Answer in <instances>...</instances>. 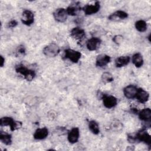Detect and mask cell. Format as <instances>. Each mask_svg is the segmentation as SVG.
I'll return each instance as SVG.
<instances>
[{"mask_svg":"<svg viewBox=\"0 0 151 151\" xmlns=\"http://www.w3.org/2000/svg\"><path fill=\"white\" fill-rule=\"evenodd\" d=\"M132 63L137 68L141 67L143 64V58L142 54L139 52L135 53L132 56Z\"/></svg>","mask_w":151,"mask_h":151,"instance_id":"44dd1931","label":"cell"},{"mask_svg":"<svg viewBox=\"0 0 151 151\" xmlns=\"http://www.w3.org/2000/svg\"><path fill=\"white\" fill-rule=\"evenodd\" d=\"M127 17L128 14L127 12L122 10H119L110 15L108 19L111 21H118L120 19H124Z\"/></svg>","mask_w":151,"mask_h":151,"instance_id":"2e32d148","label":"cell"},{"mask_svg":"<svg viewBox=\"0 0 151 151\" xmlns=\"http://www.w3.org/2000/svg\"><path fill=\"white\" fill-rule=\"evenodd\" d=\"M1 58V62H0V65H1V67H2L5 64V58L3 57L2 55H1L0 57Z\"/></svg>","mask_w":151,"mask_h":151,"instance_id":"f546056e","label":"cell"},{"mask_svg":"<svg viewBox=\"0 0 151 151\" xmlns=\"http://www.w3.org/2000/svg\"><path fill=\"white\" fill-rule=\"evenodd\" d=\"M130 60V58L129 56H120L115 60V65L117 67H122L127 65Z\"/></svg>","mask_w":151,"mask_h":151,"instance_id":"ffe728a7","label":"cell"},{"mask_svg":"<svg viewBox=\"0 0 151 151\" xmlns=\"http://www.w3.org/2000/svg\"><path fill=\"white\" fill-rule=\"evenodd\" d=\"M81 56V54L80 52L74 50L72 49H66L64 50V58L65 59H68L71 62L77 63L80 59Z\"/></svg>","mask_w":151,"mask_h":151,"instance_id":"277c9868","label":"cell"},{"mask_svg":"<svg viewBox=\"0 0 151 151\" xmlns=\"http://www.w3.org/2000/svg\"><path fill=\"white\" fill-rule=\"evenodd\" d=\"M127 140L129 141V142H130L131 143H134L137 142L135 136H132V135H130V134H129L127 136Z\"/></svg>","mask_w":151,"mask_h":151,"instance_id":"f1b7e54d","label":"cell"},{"mask_svg":"<svg viewBox=\"0 0 151 151\" xmlns=\"http://www.w3.org/2000/svg\"><path fill=\"white\" fill-rule=\"evenodd\" d=\"M81 9L80 3L78 2H76L70 4L66 9V11L68 15L76 16L78 14Z\"/></svg>","mask_w":151,"mask_h":151,"instance_id":"4fadbf2b","label":"cell"},{"mask_svg":"<svg viewBox=\"0 0 151 151\" xmlns=\"http://www.w3.org/2000/svg\"><path fill=\"white\" fill-rule=\"evenodd\" d=\"M1 126H10L11 131L16 130L19 129L22 126V123L21 122L15 121L12 117H3L0 120Z\"/></svg>","mask_w":151,"mask_h":151,"instance_id":"7a4b0ae2","label":"cell"},{"mask_svg":"<svg viewBox=\"0 0 151 151\" xmlns=\"http://www.w3.org/2000/svg\"><path fill=\"white\" fill-rule=\"evenodd\" d=\"M88 128L91 133L94 134H98L100 133L99 126L94 120H91L88 122Z\"/></svg>","mask_w":151,"mask_h":151,"instance_id":"603a6c76","label":"cell"},{"mask_svg":"<svg viewBox=\"0 0 151 151\" xmlns=\"http://www.w3.org/2000/svg\"><path fill=\"white\" fill-rule=\"evenodd\" d=\"M60 51V47L55 43H51L45 46L43 49L44 54L48 57H54L57 56Z\"/></svg>","mask_w":151,"mask_h":151,"instance_id":"3957f363","label":"cell"},{"mask_svg":"<svg viewBox=\"0 0 151 151\" xmlns=\"http://www.w3.org/2000/svg\"><path fill=\"white\" fill-rule=\"evenodd\" d=\"M101 42V40L97 37H92L87 42V48L89 51H95L97 50Z\"/></svg>","mask_w":151,"mask_h":151,"instance_id":"7c38bea8","label":"cell"},{"mask_svg":"<svg viewBox=\"0 0 151 151\" xmlns=\"http://www.w3.org/2000/svg\"><path fill=\"white\" fill-rule=\"evenodd\" d=\"M25 54V48L23 45H20L18 47L16 51V55L21 56Z\"/></svg>","mask_w":151,"mask_h":151,"instance_id":"484cf974","label":"cell"},{"mask_svg":"<svg viewBox=\"0 0 151 151\" xmlns=\"http://www.w3.org/2000/svg\"><path fill=\"white\" fill-rule=\"evenodd\" d=\"M147 24L144 20L140 19L137 21L135 23V28L139 32H143L146 31L147 29Z\"/></svg>","mask_w":151,"mask_h":151,"instance_id":"cb8c5ba5","label":"cell"},{"mask_svg":"<svg viewBox=\"0 0 151 151\" xmlns=\"http://www.w3.org/2000/svg\"><path fill=\"white\" fill-rule=\"evenodd\" d=\"M111 61V57L106 54L99 55L96 60V65L99 67H103L107 65Z\"/></svg>","mask_w":151,"mask_h":151,"instance_id":"8fae6325","label":"cell"},{"mask_svg":"<svg viewBox=\"0 0 151 151\" xmlns=\"http://www.w3.org/2000/svg\"><path fill=\"white\" fill-rule=\"evenodd\" d=\"M137 101L140 103H146L149 98V93L143 88H138L137 91L136 95V97Z\"/></svg>","mask_w":151,"mask_h":151,"instance_id":"9a60e30c","label":"cell"},{"mask_svg":"<svg viewBox=\"0 0 151 151\" xmlns=\"http://www.w3.org/2000/svg\"><path fill=\"white\" fill-rule=\"evenodd\" d=\"M101 99L103 100V105L107 109H111L115 107L117 104V99L113 96H108L103 94Z\"/></svg>","mask_w":151,"mask_h":151,"instance_id":"ba28073f","label":"cell"},{"mask_svg":"<svg viewBox=\"0 0 151 151\" xmlns=\"http://www.w3.org/2000/svg\"><path fill=\"white\" fill-rule=\"evenodd\" d=\"M139 119L147 122V123H150V118H151V110L149 108H145L142 109L139 113Z\"/></svg>","mask_w":151,"mask_h":151,"instance_id":"ac0fdd59","label":"cell"},{"mask_svg":"<svg viewBox=\"0 0 151 151\" xmlns=\"http://www.w3.org/2000/svg\"><path fill=\"white\" fill-rule=\"evenodd\" d=\"M17 73L21 74L27 81L32 80L35 77V72L34 70L30 69L24 65H18L15 68Z\"/></svg>","mask_w":151,"mask_h":151,"instance_id":"6da1fadb","label":"cell"},{"mask_svg":"<svg viewBox=\"0 0 151 151\" xmlns=\"http://www.w3.org/2000/svg\"><path fill=\"white\" fill-rule=\"evenodd\" d=\"M114 80L112 74L109 72H104L101 75V80L104 83H109Z\"/></svg>","mask_w":151,"mask_h":151,"instance_id":"d4e9b609","label":"cell"},{"mask_svg":"<svg viewBox=\"0 0 151 151\" xmlns=\"http://www.w3.org/2000/svg\"><path fill=\"white\" fill-rule=\"evenodd\" d=\"M123 37L120 35H115L113 38V41L116 43V44H120L122 41H123Z\"/></svg>","mask_w":151,"mask_h":151,"instance_id":"4316f807","label":"cell"},{"mask_svg":"<svg viewBox=\"0 0 151 151\" xmlns=\"http://www.w3.org/2000/svg\"><path fill=\"white\" fill-rule=\"evenodd\" d=\"M0 140L4 144L6 145H11L12 143L11 135L5 132H0Z\"/></svg>","mask_w":151,"mask_h":151,"instance_id":"7402d4cb","label":"cell"},{"mask_svg":"<svg viewBox=\"0 0 151 151\" xmlns=\"http://www.w3.org/2000/svg\"><path fill=\"white\" fill-rule=\"evenodd\" d=\"M70 35L74 39L81 40L85 37L86 33L84 30L82 28L79 27H75L71 29Z\"/></svg>","mask_w":151,"mask_h":151,"instance_id":"d6986e66","label":"cell"},{"mask_svg":"<svg viewBox=\"0 0 151 151\" xmlns=\"http://www.w3.org/2000/svg\"><path fill=\"white\" fill-rule=\"evenodd\" d=\"M21 21L27 26L32 25L34 21V15L33 12L28 9L24 10L22 13Z\"/></svg>","mask_w":151,"mask_h":151,"instance_id":"52a82bcc","label":"cell"},{"mask_svg":"<svg viewBox=\"0 0 151 151\" xmlns=\"http://www.w3.org/2000/svg\"><path fill=\"white\" fill-rule=\"evenodd\" d=\"M48 135V130L47 127L38 128L34 133V138L36 140H42Z\"/></svg>","mask_w":151,"mask_h":151,"instance_id":"e0dca14e","label":"cell"},{"mask_svg":"<svg viewBox=\"0 0 151 151\" xmlns=\"http://www.w3.org/2000/svg\"><path fill=\"white\" fill-rule=\"evenodd\" d=\"M100 8V4L99 1H96L93 4H87L82 8L84 14L87 15L97 13Z\"/></svg>","mask_w":151,"mask_h":151,"instance_id":"8992f818","label":"cell"},{"mask_svg":"<svg viewBox=\"0 0 151 151\" xmlns=\"http://www.w3.org/2000/svg\"><path fill=\"white\" fill-rule=\"evenodd\" d=\"M54 19L59 22H64L67 20L68 14L65 9L60 8L57 9L53 13Z\"/></svg>","mask_w":151,"mask_h":151,"instance_id":"9c48e42d","label":"cell"},{"mask_svg":"<svg viewBox=\"0 0 151 151\" xmlns=\"http://www.w3.org/2000/svg\"><path fill=\"white\" fill-rule=\"evenodd\" d=\"M17 25H18V22L15 19H12L8 23V27H9V28H14Z\"/></svg>","mask_w":151,"mask_h":151,"instance_id":"83f0119b","label":"cell"},{"mask_svg":"<svg viewBox=\"0 0 151 151\" xmlns=\"http://www.w3.org/2000/svg\"><path fill=\"white\" fill-rule=\"evenodd\" d=\"M137 88L134 85H129L123 89L124 96L129 99H133L136 97Z\"/></svg>","mask_w":151,"mask_h":151,"instance_id":"30bf717a","label":"cell"},{"mask_svg":"<svg viewBox=\"0 0 151 151\" xmlns=\"http://www.w3.org/2000/svg\"><path fill=\"white\" fill-rule=\"evenodd\" d=\"M137 142H142L150 147L151 145V138L150 134L147 132L145 129H142L139 130L135 135Z\"/></svg>","mask_w":151,"mask_h":151,"instance_id":"5b68a950","label":"cell"},{"mask_svg":"<svg viewBox=\"0 0 151 151\" xmlns=\"http://www.w3.org/2000/svg\"><path fill=\"white\" fill-rule=\"evenodd\" d=\"M80 136V130L78 127H73L68 133V140L70 143L74 144L78 142Z\"/></svg>","mask_w":151,"mask_h":151,"instance_id":"5bb4252c","label":"cell"}]
</instances>
